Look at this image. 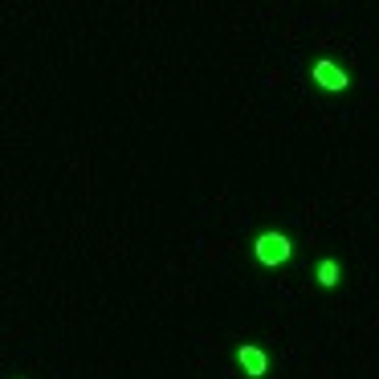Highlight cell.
I'll list each match as a JSON object with an SVG mask.
<instances>
[{"label":"cell","instance_id":"1","mask_svg":"<svg viewBox=\"0 0 379 379\" xmlns=\"http://www.w3.org/2000/svg\"><path fill=\"white\" fill-rule=\"evenodd\" d=\"M253 253H257V261H261V265H282V261H290L294 245H290V237H286V233H261V237H257V245H253Z\"/></svg>","mask_w":379,"mask_h":379},{"label":"cell","instance_id":"2","mask_svg":"<svg viewBox=\"0 0 379 379\" xmlns=\"http://www.w3.org/2000/svg\"><path fill=\"white\" fill-rule=\"evenodd\" d=\"M314 82L327 86V90H347V74L338 70L335 61H327V57H322V61H314Z\"/></svg>","mask_w":379,"mask_h":379},{"label":"cell","instance_id":"3","mask_svg":"<svg viewBox=\"0 0 379 379\" xmlns=\"http://www.w3.org/2000/svg\"><path fill=\"white\" fill-rule=\"evenodd\" d=\"M241 367H245L249 376H265L269 359H265V351H261V347H241Z\"/></svg>","mask_w":379,"mask_h":379},{"label":"cell","instance_id":"4","mask_svg":"<svg viewBox=\"0 0 379 379\" xmlns=\"http://www.w3.org/2000/svg\"><path fill=\"white\" fill-rule=\"evenodd\" d=\"M314 278H318L322 286H335V282H338V261H331V257H327V261H318V273H314Z\"/></svg>","mask_w":379,"mask_h":379}]
</instances>
